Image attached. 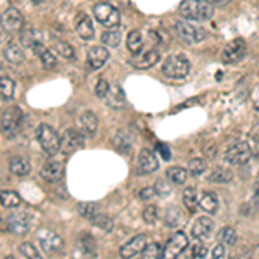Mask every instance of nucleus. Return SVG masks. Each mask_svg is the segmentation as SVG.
<instances>
[{
    "label": "nucleus",
    "instance_id": "obj_1",
    "mask_svg": "<svg viewBox=\"0 0 259 259\" xmlns=\"http://www.w3.org/2000/svg\"><path fill=\"white\" fill-rule=\"evenodd\" d=\"M178 12L187 21H208L215 14V5L209 0H183Z\"/></svg>",
    "mask_w": 259,
    "mask_h": 259
},
{
    "label": "nucleus",
    "instance_id": "obj_2",
    "mask_svg": "<svg viewBox=\"0 0 259 259\" xmlns=\"http://www.w3.org/2000/svg\"><path fill=\"white\" fill-rule=\"evenodd\" d=\"M36 140H38L40 147H42V151L47 156H55V154L61 151V137L47 123H42L36 128Z\"/></svg>",
    "mask_w": 259,
    "mask_h": 259
},
{
    "label": "nucleus",
    "instance_id": "obj_3",
    "mask_svg": "<svg viewBox=\"0 0 259 259\" xmlns=\"http://www.w3.org/2000/svg\"><path fill=\"white\" fill-rule=\"evenodd\" d=\"M22 123H24V114H22L21 109L16 106L7 107L2 114V121H0L2 133L5 135L7 138H14L21 131Z\"/></svg>",
    "mask_w": 259,
    "mask_h": 259
},
{
    "label": "nucleus",
    "instance_id": "obj_4",
    "mask_svg": "<svg viewBox=\"0 0 259 259\" xmlns=\"http://www.w3.org/2000/svg\"><path fill=\"white\" fill-rule=\"evenodd\" d=\"M190 73V62L185 55H170L163 62V74L171 80H182Z\"/></svg>",
    "mask_w": 259,
    "mask_h": 259
},
{
    "label": "nucleus",
    "instance_id": "obj_5",
    "mask_svg": "<svg viewBox=\"0 0 259 259\" xmlns=\"http://www.w3.org/2000/svg\"><path fill=\"white\" fill-rule=\"evenodd\" d=\"M223 157L232 166H242V164H247L251 161V157H253V149H251V145L247 144V142L237 140L228 145Z\"/></svg>",
    "mask_w": 259,
    "mask_h": 259
},
{
    "label": "nucleus",
    "instance_id": "obj_6",
    "mask_svg": "<svg viewBox=\"0 0 259 259\" xmlns=\"http://www.w3.org/2000/svg\"><path fill=\"white\" fill-rule=\"evenodd\" d=\"M93 16H95L97 22H100L106 28H118L119 22H121V16H119L118 9L107 2L97 3L93 7Z\"/></svg>",
    "mask_w": 259,
    "mask_h": 259
},
{
    "label": "nucleus",
    "instance_id": "obj_7",
    "mask_svg": "<svg viewBox=\"0 0 259 259\" xmlns=\"http://www.w3.org/2000/svg\"><path fill=\"white\" fill-rule=\"evenodd\" d=\"M36 237H38L40 247H42L43 253L48 254V256L57 254L59 251L64 247V240H62V237L59 234H55L54 230H50V228H40Z\"/></svg>",
    "mask_w": 259,
    "mask_h": 259
},
{
    "label": "nucleus",
    "instance_id": "obj_8",
    "mask_svg": "<svg viewBox=\"0 0 259 259\" xmlns=\"http://www.w3.org/2000/svg\"><path fill=\"white\" fill-rule=\"evenodd\" d=\"M175 31L178 33V36L187 43H199L206 38V31L199 26L192 24V22L185 21H176L175 22Z\"/></svg>",
    "mask_w": 259,
    "mask_h": 259
},
{
    "label": "nucleus",
    "instance_id": "obj_9",
    "mask_svg": "<svg viewBox=\"0 0 259 259\" xmlns=\"http://www.w3.org/2000/svg\"><path fill=\"white\" fill-rule=\"evenodd\" d=\"M0 26L3 28V31L7 33H17L24 26V19H22V14L14 7H9L2 12L0 16Z\"/></svg>",
    "mask_w": 259,
    "mask_h": 259
},
{
    "label": "nucleus",
    "instance_id": "obj_10",
    "mask_svg": "<svg viewBox=\"0 0 259 259\" xmlns=\"http://www.w3.org/2000/svg\"><path fill=\"white\" fill-rule=\"evenodd\" d=\"M244 55H246V42L242 38H237L225 47L223 54H221V61L225 64H235V62L242 61Z\"/></svg>",
    "mask_w": 259,
    "mask_h": 259
},
{
    "label": "nucleus",
    "instance_id": "obj_11",
    "mask_svg": "<svg viewBox=\"0 0 259 259\" xmlns=\"http://www.w3.org/2000/svg\"><path fill=\"white\" fill-rule=\"evenodd\" d=\"M85 145V138L80 131L76 130H66L61 137V151L66 154H71Z\"/></svg>",
    "mask_w": 259,
    "mask_h": 259
},
{
    "label": "nucleus",
    "instance_id": "obj_12",
    "mask_svg": "<svg viewBox=\"0 0 259 259\" xmlns=\"http://www.w3.org/2000/svg\"><path fill=\"white\" fill-rule=\"evenodd\" d=\"M189 246V239L183 232H176L173 237L168 240L166 247H164V258L171 259V258H176L183 253Z\"/></svg>",
    "mask_w": 259,
    "mask_h": 259
},
{
    "label": "nucleus",
    "instance_id": "obj_13",
    "mask_svg": "<svg viewBox=\"0 0 259 259\" xmlns=\"http://www.w3.org/2000/svg\"><path fill=\"white\" fill-rule=\"evenodd\" d=\"M7 227L12 234L16 235H24L31 230V218L26 213H14L7 218Z\"/></svg>",
    "mask_w": 259,
    "mask_h": 259
},
{
    "label": "nucleus",
    "instance_id": "obj_14",
    "mask_svg": "<svg viewBox=\"0 0 259 259\" xmlns=\"http://www.w3.org/2000/svg\"><path fill=\"white\" fill-rule=\"evenodd\" d=\"M40 175L47 183H57L64 176V164L61 161H47L40 170Z\"/></svg>",
    "mask_w": 259,
    "mask_h": 259
},
{
    "label": "nucleus",
    "instance_id": "obj_15",
    "mask_svg": "<svg viewBox=\"0 0 259 259\" xmlns=\"http://www.w3.org/2000/svg\"><path fill=\"white\" fill-rule=\"evenodd\" d=\"M147 244H149L147 235H137V237L131 239L128 244H125V246L119 249V254H121V258H126V259L140 256L145 247H147Z\"/></svg>",
    "mask_w": 259,
    "mask_h": 259
},
{
    "label": "nucleus",
    "instance_id": "obj_16",
    "mask_svg": "<svg viewBox=\"0 0 259 259\" xmlns=\"http://www.w3.org/2000/svg\"><path fill=\"white\" fill-rule=\"evenodd\" d=\"M159 168V161H157L156 154L151 149H144L138 156V173L140 175H151Z\"/></svg>",
    "mask_w": 259,
    "mask_h": 259
},
{
    "label": "nucleus",
    "instance_id": "obj_17",
    "mask_svg": "<svg viewBox=\"0 0 259 259\" xmlns=\"http://www.w3.org/2000/svg\"><path fill=\"white\" fill-rule=\"evenodd\" d=\"M213 230H215V223H213L211 218H208V216L199 218L192 227V237L197 240H206L211 237Z\"/></svg>",
    "mask_w": 259,
    "mask_h": 259
},
{
    "label": "nucleus",
    "instance_id": "obj_18",
    "mask_svg": "<svg viewBox=\"0 0 259 259\" xmlns=\"http://www.w3.org/2000/svg\"><path fill=\"white\" fill-rule=\"evenodd\" d=\"M107 59H109V50L100 47V45L92 47L88 50V54H86V62H88V66L92 69H100L107 62Z\"/></svg>",
    "mask_w": 259,
    "mask_h": 259
},
{
    "label": "nucleus",
    "instance_id": "obj_19",
    "mask_svg": "<svg viewBox=\"0 0 259 259\" xmlns=\"http://www.w3.org/2000/svg\"><path fill=\"white\" fill-rule=\"evenodd\" d=\"M74 29H76V33L80 35V38H83V40H93V36H95L93 22L83 12H81L80 16L76 17V21H74Z\"/></svg>",
    "mask_w": 259,
    "mask_h": 259
},
{
    "label": "nucleus",
    "instance_id": "obj_20",
    "mask_svg": "<svg viewBox=\"0 0 259 259\" xmlns=\"http://www.w3.org/2000/svg\"><path fill=\"white\" fill-rule=\"evenodd\" d=\"M112 145L121 154H128L133 147V137L128 130H118L112 137Z\"/></svg>",
    "mask_w": 259,
    "mask_h": 259
},
{
    "label": "nucleus",
    "instance_id": "obj_21",
    "mask_svg": "<svg viewBox=\"0 0 259 259\" xmlns=\"http://www.w3.org/2000/svg\"><path fill=\"white\" fill-rule=\"evenodd\" d=\"M31 48H33V54L40 57V61H42L45 69H54V67L57 66V59H55V55L52 54V50L45 48L40 42H36Z\"/></svg>",
    "mask_w": 259,
    "mask_h": 259
},
{
    "label": "nucleus",
    "instance_id": "obj_22",
    "mask_svg": "<svg viewBox=\"0 0 259 259\" xmlns=\"http://www.w3.org/2000/svg\"><path fill=\"white\" fill-rule=\"evenodd\" d=\"M157 61H159V52L154 50V48H149V50L138 54L133 66L137 67V69H149V67H152L154 64H157Z\"/></svg>",
    "mask_w": 259,
    "mask_h": 259
},
{
    "label": "nucleus",
    "instance_id": "obj_23",
    "mask_svg": "<svg viewBox=\"0 0 259 259\" xmlns=\"http://www.w3.org/2000/svg\"><path fill=\"white\" fill-rule=\"evenodd\" d=\"M80 126H81V131L86 135H95L97 133V128H99V119L93 112L86 111L83 114L80 116Z\"/></svg>",
    "mask_w": 259,
    "mask_h": 259
},
{
    "label": "nucleus",
    "instance_id": "obj_24",
    "mask_svg": "<svg viewBox=\"0 0 259 259\" xmlns=\"http://www.w3.org/2000/svg\"><path fill=\"white\" fill-rule=\"evenodd\" d=\"M218 206H220V202H218V197L213 192H204L199 199V208L208 215H215L218 211Z\"/></svg>",
    "mask_w": 259,
    "mask_h": 259
},
{
    "label": "nucleus",
    "instance_id": "obj_25",
    "mask_svg": "<svg viewBox=\"0 0 259 259\" xmlns=\"http://www.w3.org/2000/svg\"><path fill=\"white\" fill-rule=\"evenodd\" d=\"M9 170L16 176H26V175H29V171H31V166H29L28 159L17 156L9 161Z\"/></svg>",
    "mask_w": 259,
    "mask_h": 259
},
{
    "label": "nucleus",
    "instance_id": "obj_26",
    "mask_svg": "<svg viewBox=\"0 0 259 259\" xmlns=\"http://www.w3.org/2000/svg\"><path fill=\"white\" fill-rule=\"evenodd\" d=\"M3 57H5L7 62L10 64H21L24 61V52L17 43H9L3 50Z\"/></svg>",
    "mask_w": 259,
    "mask_h": 259
},
{
    "label": "nucleus",
    "instance_id": "obj_27",
    "mask_svg": "<svg viewBox=\"0 0 259 259\" xmlns=\"http://www.w3.org/2000/svg\"><path fill=\"white\" fill-rule=\"evenodd\" d=\"M106 99H107L109 107H112V109H121L125 106V92H123V88L119 85L111 86Z\"/></svg>",
    "mask_w": 259,
    "mask_h": 259
},
{
    "label": "nucleus",
    "instance_id": "obj_28",
    "mask_svg": "<svg viewBox=\"0 0 259 259\" xmlns=\"http://www.w3.org/2000/svg\"><path fill=\"white\" fill-rule=\"evenodd\" d=\"M19 42L22 47H28L31 48L33 45L38 42V35H36V29L29 24H24L22 28L19 29Z\"/></svg>",
    "mask_w": 259,
    "mask_h": 259
},
{
    "label": "nucleus",
    "instance_id": "obj_29",
    "mask_svg": "<svg viewBox=\"0 0 259 259\" xmlns=\"http://www.w3.org/2000/svg\"><path fill=\"white\" fill-rule=\"evenodd\" d=\"M126 47H128V50L131 54H140L142 48H144V36H142L140 31H130V35L126 36Z\"/></svg>",
    "mask_w": 259,
    "mask_h": 259
},
{
    "label": "nucleus",
    "instance_id": "obj_30",
    "mask_svg": "<svg viewBox=\"0 0 259 259\" xmlns=\"http://www.w3.org/2000/svg\"><path fill=\"white\" fill-rule=\"evenodd\" d=\"M163 218H164V223H166L170 228H178L180 225L183 223V213L180 211L178 208L166 209V213H164Z\"/></svg>",
    "mask_w": 259,
    "mask_h": 259
},
{
    "label": "nucleus",
    "instance_id": "obj_31",
    "mask_svg": "<svg viewBox=\"0 0 259 259\" xmlns=\"http://www.w3.org/2000/svg\"><path fill=\"white\" fill-rule=\"evenodd\" d=\"M0 204L7 209H16L21 206V197L16 192H10V190H3L0 192Z\"/></svg>",
    "mask_w": 259,
    "mask_h": 259
},
{
    "label": "nucleus",
    "instance_id": "obj_32",
    "mask_svg": "<svg viewBox=\"0 0 259 259\" xmlns=\"http://www.w3.org/2000/svg\"><path fill=\"white\" fill-rule=\"evenodd\" d=\"M166 175H168V180H170L171 183H175V185H183V183L187 182V178H189V171L182 166L170 168Z\"/></svg>",
    "mask_w": 259,
    "mask_h": 259
},
{
    "label": "nucleus",
    "instance_id": "obj_33",
    "mask_svg": "<svg viewBox=\"0 0 259 259\" xmlns=\"http://www.w3.org/2000/svg\"><path fill=\"white\" fill-rule=\"evenodd\" d=\"M14 90H16V83L12 78L2 76L0 78V99L10 100L14 97Z\"/></svg>",
    "mask_w": 259,
    "mask_h": 259
},
{
    "label": "nucleus",
    "instance_id": "obj_34",
    "mask_svg": "<svg viewBox=\"0 0 259 259\" xmlns=\"http://www.w3.org/2000/svg\"><path fill=\"white\" fill-rule=\"evenodd\" d=\"M102 43L107 45V47H116L121 42V29L118 28H107V31L102 33Z\"/></svg>",
    "mask_w": 259,
    "mask_h": 259
},
{
    "label": "nucleus",
    "instance_id": "obj_35",
    "mask_svg": "<svg viewBox=\"0 0 259 259\" xmlns=\"http://www.w3.org/2000/svg\"><path fill=\"white\" fill-rule=\"evenodd\" d=\"M232 178H234V175L227 168H215L209 175V182L213 183H228L232 182Z\"/></svg>",
    "mask_w": 259,
    "mask_h": 259
},
{
    "label": "nucleus",
    "instance_id": "obj_36",
    "mask_svg": "<svg viewBox=\"0 0 259 259\" xmlns=\"http://www.w3.org/2000/svg\"><path fill=\"white\" fill-rule=\"evenodd\" d=\"M183 204H185V208L189 209L190 213L197 211V208H199L197 192H195V189H192V187L183 190Z\"/></svg>",
    "mask_w": 259,
    "mask_h": 259
},
{
    "label": "nucleus",
    "instance_id": "obj_37",
    "mask_svg": "<svg viewBox=\"0 0 259 259\" xmlns=\"http://www.w3.org/2000/svg\"><path fill=\"white\" fill-rule=\"evenodd\" d=\"M54 50H55V54L61 55V57H64V59H74V48H73V45L67 42H62V40L54 42Z\"/></svg>",
    "mask_w": 259,
    "mask_h": 259
},
{
    "label": "nucleus",
    "instance_id": "obj_38",
    "mask_svg": "<svg viewBox=\"0 0 259 259\" xmlns=\"http://www.w3.org/2000/svg\"><path fill=\"white\" fill-rule=\"evenodd\" d=\"M78 213H80V216H83L85 220H95V216L99 215V209H97V206L93 204V202H81L80 206H78Z\"/></svg>",
    "mask_w": 259,
    "mask_h": 259
},
{
    "label": "nucleus",
    "instance_id": "obj_39",
    "mask_svg": "<svg viewBox=\"0 0 259 259\" xmlns=\"http://www.w3.org/2000/svg\"><path fill=\"white\" fill-rule=\"evenodd\" d=\"M17 251H19L21 256H24V258H28V259H40V258H42V256H40V253H38V249H36V247L33 246V244H29V242L19 244Z\"/></svg>",
    "mask_w": 259,
    "mask_h": 259
},
{
    "label": "nucleus",
    "instance_id": "obj_40",
    "mask_svg": "<svg viewBox=\"0 0 259 259\" xmlns=\"http://www.w3.org/2000/svg\"><path fill=\"white\" fill-rule=\"evenodd\" d=\"M206 168H208V163H206V159H202V157H194L189 163V173L194 176L202 175V173L206 171Z\"/></svg>",
    "mask_w": 259,
    "mask_h": 259
},
{
    "label": "nucleus",
    "instance_id": "obj_41",
    "mask_svg": "<svg viewBox=\"0 0 259 259\" xmlns=\"http://www.w3.org/2000/svg\"><path fill=\"white\" fill-rule=\"evenodd\" d=\"M142 256H144V258H151V259L163 258V256H164V249H163V246H161V244H157V242L147 244V247L144 249Z\"/></svg>",
    "mask_w": 259,
    "mask_h": 259
},
{
    "label": "nucleus",
    "instance_id": "obj_42",
    "mask_svg": "<svg viewBox=\"0 0 259 259\" xmlns=\"http://www.w3.org/2000/svg\"><path fill=\"white\" fill-rule=\"evenodd\" d=\"M220 240L225 246H234V244L237 242V234H235V230L232 227H225L223 230L220 232Z\"/></svg>",
    "mask_w": 259,
    "mask_h": 259
},
{
    "label": "nucleus",
    "instance_id": "obj_43",
    "mask_svg": "<svg viewBox=\"0 0 259 259\" xmlns=\"http://www.w3.org/2000/svg\"><path fill=\"white\" fill-rule=\"evenodd\" d=\"M93 223L97 225L99 228H102L104 232H111L112 227H114V223H112V220L106 215H97L95 220H93Z\"/></svg>",
    "mask_w": 259,
    "mask_h": 259
},
{
    "label": "nucleus",
    "instance_id": "obj_44",
    "mask_svg": "<svg viewBox=\"0 0 259 259\" xmlns=\"http://www.w3.org/2000/svg\"><path fill=\"white\" fill-rule=\"evenodd\" d=\"M80 244L85 254H92L93 251H95V240L90 237V235H83V237L80 239Z\"/></svg>",
    "mask_w": 259,
    "mask_h": 259
},
{
    "label": "nucleus",
    "instance_id": "obj_45",
    "mask_svg": "<svg viewBox=\"0 0 259 259\" xmlns=\"http://www.w3.org/2000/svg\"><path fill=\"white\" fill-rule=\"evenodd\" d=\"M109 90H111V85L107 83L106 80H99L95 85V95L99 97V99H106Z\"/></svg>",
    "mask_w": 259,
    "mask_h": 259
},
{
    "label": "nucleus",
    "instance_id": "obj_46",
    "mask_svg": "<svg viewBox=\"0 0 259 259\" xmlns=\"http://www.w3.org/2000/svg\"><path fill=\"white\" fill-rule=\"evenodd\" d=\"M142 216H144V221L149 225H154L157 221V209L154 208V206H149V208L144 209V213H142Z\"/></svg>",
    "mask_w": 259,
    "mask_h": 259
},
{
    "label": "nucleus",
    "instance_id": "obj_47",
    "mask_svg": "<svg viewBox=\"0 0 259 259\" xmlns=\"http://www.w3.org/2000/svg\"><path fill=\"white\" fill-rule=\"evenodd\" d=\"M154 189H156V194H159V195H168L171 192V185L166 182V180H157Z\"/></svg>",
    "mask_w": 259,
    "mask_h": 259
},
{
    "label": "nucleus",
    "instance_id": "obj_48",
    "mask_svg": "<svg viewBox=\"0 0 259 259\" xmlns=\"http://www.w3.org/2000/svg\"><path fill=\"white\" fill-rule=\"evenodd\" d=\"M208 256V247L204 246V244H197V246L192 249V258L195 259H202Z\"/></svg>",
    "mask_w": 259,
    "mask_h": 259
},
{
    "label": "nucleus",
    "instance_id": "obj_49",
    "mask_svg": "<svg viewBox=\"0 0 259 259\" xmlns=\"http://www.w3.org/2000/svg\"><path fill=\"white\" fill-rule=\"evenodd\" d=\"M138 195H140V199H144V201H151L154 195H156V189H154V187H144Z\"/></svg>",
    "mask_w": 259,
    "mask_h": 259
},
{
    "label": "nucleus",
    "instance_id": "obj_50",
    "mask_svg": "<svg viewBox=\"0 0 259 259\" xmlns=\"http://www.w3.org/2000/svg\"><path fill=\"white\" fill-rule=\"evenodd\" d=\"M211 256L216 259L225 258V244H218V246H215V249L211 251Z\"/></svg>",
    "mask_w": 259,
    "mask_h": 259
},
{
    "label": "nucleus",
    "instance_id": "obj_51",
    "mask_svg": "<svg viewBox=\"0 0 259 259\" xmlns=\"http://www.w3.org/2000/svg\"><path fill=\"white\" fill-rule=\"evenodd\" d=\"M157 147H159V154L161 156H163V159L164 161H170V157H171V152H170V149H168V145H157Z\"/></svg>",
    "mask_w": 259,
    "mask_h": 259
},
{
    "label": "nucleus",
    "instance_id": "obj_52",
    "mask_svg": "<svg viewBox=\"0 0 259 259\" xmlns=\"http://www.w3.org/2000/svg\"><path fill=\"white\" fill-rule=\"evenodd\" d=\"M251 204H253V208L256 209L259 206V185H256V190H254V195L253 199H251Z\"/></svg>",
    "mask_w": 259,
    "mask_h": 259
},
{
    "label": "nucleus",
    "instance_id": "obj_53",
    "mask_svg": "<svg viewBox=\"0 0 259 259\" xmlns=\"http://www.w3.org/2000/svg\"><path fill=\"white\" fill-rule=\"evenodd\" d=\"M209 2H211L215 7H221V5H227L228 0H209Z\"/></svg>",
    "mask_w": 259,
    "mask_h": 259
},
{
    "label": "nucleus",
    "instance_id": "obj_54",
    "mask_svg": "<svg viewBox=\"0 0 259 259\" xmlns=\"http://www.w3.org/2000/svg\"><path fill=\"white\" fill-rule=\"evenodd\" d=\"M251 137H253L254 140H259V126H256V128L253 130V133H251Z\"/></svg>",
    "mask_w": 259,
    "mask_h": 259
},
{
    "label": "nucleus",
    "instance_id": "obj_55",
    "mask_svg": "<svg viewBox=\"0 0 259 259\" xmlns=\"http://www.w3.org/2000/svg\"><path fill=\"white\" fill-rule=\"evenodd\" d=\"M256 142V145H254V151H253V154L254 156H258L259 157V140H254Z\"/></svg>",
    "mask_w": 259,
    "mask_h": 259
},
{
    "label": "nucleus",
    "instance_id": "obj_56",
    "mask_svg": "<svg viewBox=\"0 0 259 259\" xmlns=\"http://www.w3.org/2000/svg\"><path fill=\"white\" fill-rule=\"evenodd\" d=\"M31 2H33V3H40L42 0H31Z\"/></svg>",
    "mask_w": 259,
    "mask_h": 259
}]
</instances>
